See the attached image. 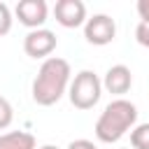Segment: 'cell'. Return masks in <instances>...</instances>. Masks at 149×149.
I'll return each mask as SVG.
<instances>
[{"mask_svg":"<svg viewBox=\"0 0 149 149\" xmlns=\"http://www.w3.org/2000/svg\"><path fill=\"white\" fill-rule=\"evenodd\" d=\"M12 119H14L12 102H9L5 95H0V130H5V128L12 123Z\"/></svg>","mask_w":149,"mask_h":149,"instance_id":"8fae6325","label":"cell"},{"mask_svg":"<svg viewBox=\"0 0 149 149\" xmlns=\"http://www.w3.org/2000/svg\"><path fill=\"white\" fill-rule=\"evenodd\" d=\"M84 37H86L88 44H95V47L109 44L116 37V23H114V19L107 16V14H93L84 23Z\"/></svg>","mask_w":149,"mask_h":149,"instance_id":"277c9868","label":"cell"},{"mask_svg":"<svg viewBox=\"0 0 149 149\" xmlns=\"http://www.w3.org/2000/svg\"><path fill=\"white\" fill-rule=\"evenodd\" d=\"M135 40H137V44H142V47L149 49V21H140V23H137V28H135Z\"/></svg>","mask_w":149,"mask_h":149,"instance_id":"4fadbf2b","label":"cell"},{"mask_svg":"<svg viewBox=\"0 0 149 149\" xmlns=\"http://www.w3.org/2000/svg\"><path fill=\"white\" fill-rule=\"evenodd\" d=\"M58 40L51 30L47 28H37V30H30L26 37H23V51L30 56V58H44L56 49Z\"/></svg>","mask_w":149,"mask_h":149,"instance_id":"8992f818","label":"cell"},{"mask_svg":"<svg viewBox=\"0 0 149 149\" xmlns=\"http://www.w3.org/2000/svg\"><path fill=\"white\" fill-rule=\"evenodd\" d=\"M37 149H58L56 144H42V147H37Z\"/></svg>","mask_w":149,"mask_h":149,"instance_id":"2e32d148","label":"cell"},{"mask_svg":"<svg viewBox=\"0 0 149 149\" xmlns=\"http://www.w3.org/2000/svg\"><path fill=\"white\" fill-rule=\"evenodd\" d=\"M133 86V74H130V68L128 65H112L107 72H105V79H102V88L112 95H123L128 93Z\"/></svg>","mask_w":149,"mask_h":149,"instance_id":"ba28073f","label":"cell"},{"mask_svg":"<svg viewBox=\"0 0 149 149\" xmlns=\"http://www.w3.org/2000/svg\"><path fill=\"white\" fill-rule=\"evenodd\" d=\"M14 14H16L19 23H23L30 30H37L44 26V21L49 16V7L44 0H19L14 7Z\"/></svg>","mask_w":149,"mask_h":149,"instance_id":"5b68a950","label":"cell"},{"mask_svg":"<svg viewBox=\"0 0 149 149\" xmlns=\"http://www.w3.org/2000/svg\"><path fill=\"white\" fill-rule=\"evenodd\" d=\"M68 149H98V147H95L91 140H84V137H81V140H72V142L68 144Z\"/></svg>","mask_w":149,"mask_h":149,"instance_id":"5bb4252c","label":"cell"},{"mask_svg":"<svg viewBox=\"0 0 149 149\" xmlns=\"http://www.w3.org/2000/svg\"><path fill=\"white\" fill-rule=\"evenodd\" d=\"M135 121H137V107L130 100H126V98H116L98 116V121H95V137L100 142H105V144L119 142L128 130L135 128Z\"/></svg>","mask_w":149,"mask_h":149,"instance_id":"7a4b0ae2","label":"cell"},{"mask_svg":"<svg viewBox=\"0 0 149 149\" xmlns=\"http://www.w3.org/2000/svg\"><path fill=\"white\" fill-rule=\"evenodd\" d=\"M12 21H14V19H12L9 5H7V2H0V37L12 30Z\"/></svg>","mask_w":149,"mask_h":149,"instance_id":"7c38bea8","label":"cell"},{"mask_svg":"<svg viewBox=\"0 0 149 149\" xmlns=\"http://www.w3.org/2000/svg\"><path fill=\"white\" fill-rule=\"evenodd\" d=\"M0 149H35V137L26 130H12L0 135Z\"/></svg>","mask_w":149,"mask_h":149,"instance_id":"9c48e42d","label":"cell"},{"mask_svg":"<svg viewBox=\"0 0 149 149\" xmlns=\"http://www.w3.org/2000/svg\"><path fill=\"white\" fill-rule=\"evenodd\" d=\"M54 16L63 28H79L86 23V5L81 0H58L54 5Z\"/></svg>","mask_w":149,"mask_h":149,"instance_id":"52a82bcc","label":"cell"},{"mask_svg":"<svg viewBox=\"0 0 149 149\" xmlns=\"http://www.w3.org/2000/svg\"><path fill=\"white\" fill-rule=\"evenodd\" d=\"M137 14L142 21H149V0H137Z\"/></svg>","mask_w":149,"mask_h":149,"instance_id":"9a60e30c","label":"cell"},{"mask_svg":"<svg viewBox=\"0 0 149 149\" xmlns=\"http://www.w3.org/2000/svg\"><path fill=\"white\" fill-rule=\"evenodd\" d=\"M70 63L58 56H49L33 79V100L42 107L56 105L70 88Z\"/></svg>","mask_w":149,"mask_h":149,"instance_id":"6da1fadb","label":"cell"},{"mask_svg":"<svg viewBox=\"0 0 149 149\" xmlns=\"http://www.w3.org/2000/svg\"><path fill=\"white\" fill-rule=\"evenodd\" d=\"M130 147L133 149H149V123H137L130 130Z\"/></svg>","mask_w":149,"mask_h":149,"instance_id":"30bf717a","label":"cell"},{"mask_svg":"<svg viewBox=\"0 0 149 149\" xmlns=\"http://www.w3.org/2000/svg\"><path fill=\"white\" fill-rule=\"evenodd\" d=\"M102 95V79L93 70H81L74 74L68 88V98L77 109H91Z\"/></svg>","mask_w":149,"mask_h":149,"instance_id":"3957f363","label":"cell"}]
</instances>
